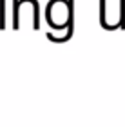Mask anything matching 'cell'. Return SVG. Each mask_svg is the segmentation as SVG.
Returning <instances> with one entry per match:
<instances>
[{"instance_id": "6da1fadb", "label": "cell", "mask_w": 125, "mask_h": 127, "mask_svg": "<svg viewBox=\"0 0 125 127\" xmlns=\"http://www.w3.org/2000/svg\"><path fill=\"white\" fill-rule=\"evenodd\" d=\"M4 7H5V0H0V29H4V24H5V20H4Z\"/></svg>"}]
</instances>
